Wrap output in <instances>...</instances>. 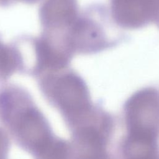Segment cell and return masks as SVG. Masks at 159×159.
Returning <instances> with one entry per match:
<instances>
[{"mask_svg": "<svg viewBox=\"0 0 159 159\" xmlns=\"http://www.w3.org/2000/svg\"><path fill=\"white\" fill-rule=\"evenodd\" d=\"M155 22L157 23V25L159 27V7H158V12H157V14Z\"/></svg>", "mask_w": 159, "mask_h": 159, "instance_id": "obj_12", "label": "cell"}, {"mask_svg": "<svg viewBox=\"0 0 159 159\" xmlns=\"http://www.w3.org/2000/svg\"><path fill=\"white\" fill-rule=\"evenodd\" d=\"M9 148L7 137L0 129V159H6Z\"/></svg>", "mask_w": 159, "mask_h": 159, "instance_id": "obj_10", "label": "cell"}, {"mask_svg": "<svg viewBox=\"0 0 159 159\" xmlns=\"http://www.w3.org/2000/svg\"><path fill=\"white\" fill-rule=\"evenodd\" d=\"M21 58L14 43H4L0 39V81L6 80L15 73H21Z\"/></svg>", "mask_w": 159, "mask_h": 159, "instance_id": "obj_8", "label": "cell"}, {"mask_svg": "<svg viewBox=\"0 0 159 159\" xmlns=\"http://www.w3.org/2000/svg\"><path fill=\"white\" fill-rule=\"evenodd\" d=\"M77 0H44L39 8L41 35L64 45L66 35L80 14Z\"/></svg>", "mask_w": 159, "mask_h": 159, "instance_id": "obj_5", "label": "cell"}, {"mask_svg": "<svg viewBox=\"0 0 159 159\" xmlns=\"http://www.w3.org/2000/svg\"><path fill=\"white\" fill-rule=\"evenodd\" d=\"M123 159H159L157 138L127 134L122 147Z\"/></svg>", "mask_w": 159, "mask_h": 159, "instance_id": "obj_7", "label": "cell"}, {"mask_svg": "<svg viewBox=\"0 0 159 159\" xmlns=\"http://www.w3.org/2000/svg\"><path fill=\"white\" fill-rule=\"evenodd\" d=\"M111 20V14L100 5L80 11L68 34V43L74 55L93 54L116 45L122 36L114 30Z\"/></svg>", "mask_w": 159, "mask_h": 159, "instance_id": "obj_3", "label": "cell"}, {"mask_svg": "<svg viewBox=\"0 0 159 159\" xmlns=\"http://www.w3.org/2000/svg\"><path fill=\"white\" fill-rule=\"evenodd\" d=\"M35 156L36 159H71V148L65 140L54 137Z\"/></svg>", "mask_w": 159, "mask_h": 159, "instance_id": "obj_9", "label": "cell"}, {"mask_svg": "<svg viewBox=\"0 0 159 159\" xmlns=\"http://www.w3.org/2000/svg\"><path fill=\"white\" fill-rule=\"evenodd\" d=\"M40 0H0V7H6L16 2H24L26 4H34Z\"/></svg>", "mask_w": 159, "mask_h": 159, "instance_id": "obj_11", "label": "cell"}, {"mask_svg": "<svg viewBox=\"0 0 159 159\" xmlns=\"http://www.w3.org/2000/svg\"><path fill=\"white\" fill-rule=\"evenodd\" d=\"M36 78L44 97L73 130L88 121L94 113L85 81L70 67L47 71Z\"/></svg>", "mask_w": 159, "mask_h": 159, "instance_id": "obj_2", "label": "cell"}, {"mask_svg": "<svg viewBox=\"0 0 159 159\" xmlns=\"http://www.w3.org/2000/svg\"><path fill=\"white\" fill-rule=\"evenodd\" d=\"M127 134L157 138L159 132V90L147 87L138 90L125 102Z\"/></svg>", "mask_w": 159, "mask_h": 159, "instance_id": "obj_4", "label": "cell"}, {"mask_svg": "<svg viewBox=\"0 0 159 159\" xmlns=\"http://www.w3.org/2000/svg\"><path fill=\"white\" fill-rule=\"evenodd\" d=\"M0 119L17 143L35 155L55 137L31 96L17 85L7 84L0 87Z\"/></svg>", "mask_w": 159, "mask_h": 159, "instance_id": "obj_1", "label": "cell"}, {"mask_svg": "<svg viewBox=\"0 0 159 159\" xmlns=\"http://www.w3.org/2000/svg\"><path fill=\"white\" fill-rule=\"evenodd\" d=\"M156 0H110V14L114 23L127 29H137L155 21Z\"/></svg>", "mask_w": 159, "mask_h": 159, "instance_id": "obj_6", "label": "cell"}]
</instances>
